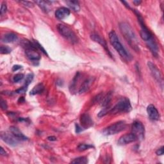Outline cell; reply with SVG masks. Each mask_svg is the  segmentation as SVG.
Instances as JSON below:
<instances>
[{
  "instance_id": "6da1fadb",
  "label": "cell",
  "mask_w": 164,
  "mask_h": 164,
  "mask_svg": "<svg viewBox=\"0 0 164 164\" xmlns=\"http://www.w3.org/2000/svg\"><path fill=\"white\" fill-rule=\"evenodd\" d=\"M119 29H120L121 33L126 40L128 44L135 51H139L140 49L138 39H137L134 30H133L131 26L128 23L122 22L119 24Z\"/></svg>"
},
{
  "instance_id": "7a4b0ae2",
  "label": "cell",
  "mask_w": 164,
  "mask_h": 164,
  "mask_svg": "<svg viewBox=\"0 0 164 164\" xmlns=\"http://www.w3.org/2000/svg\"><path fill=\"white\" fill-rule=\"evenodd\" d=\"M109 39L112 46L117 51L119 55L125 60L130 61L131 60V56L130 53L126 51L125 47L122 46V44L119 41L116 33L114 31H111L109 33Z\"/></svg>"
},
{
  "instance_id": "3957f363",
  "label": "cell",
  "mask_w": 164,
  "mask_h": 164,
  "mask_svg": "<svg viewBox=\"0 0 164 164\" xmlns=\"http://www.w3.org/2000/svg\"><path fill=\"white\" fill-rule=\"evenodd\" d=\"M131 110V105L130 100L126 97H123L112 108H108V114H117L119 113H128L130 112Z\"/></svg>"
},
{
  "instance_id": "277c9868",
  "label": "cell",
  "mask_w": 164,
  "mask_h": 164,
  "mask_svg": "<svg viewBox=\"0 0 164 164\" xmlns=\"http://www.w3.org/2000/svg\"><path fill=\"white\" fill-rule=\"evenodd\" d=\"M56 28L59 33L69 42L72 44H76L78 42L77 35L69 26L63 24H59Z\"/></svg>"
},
{
  "instance_id": "5b68a950",
  "label": "cell",
  "mask_w": 164,
  "mask_h": 164,
  "mask_svg": "<svg viewBox=\"0 0 164 164\" xmlns=\"http://www.w3.org/2000/svg\"><path fill=\"white\" fill-rule=\"evenodd\" d=\"M126 128V123L125 121H121L112 124L110 126L106 127L103 131V134L106 136L113 135L125 130Z\"/></svg>"
},
{
  "instance_id": "8992f818",
  "label": "cell",
  "mask_w": 164,
  "mask_h": 164,
  "mask_svg": "<svg viewBox=\"0 0 164 164\" xmlns=\"http://www.w3.org/2000/svg\"><path fill=\"white\" fill-rule=\"evenodd\" d=\"M131 133L136 136L137 140H142L144 138L145 135V128L143 124L139 121L133 122Z\"/></svg>"
},
{
  "instance_id": "52a82bcc",
  "label": "cell",
  "mask_w": 164,
  "mask_h": 164,
  "mask_svg": "<svg viewBox=\"0 0 164 164\" xmlns=\"http://www.w3.org/2000/svg\"><path fill=\"white\" fill-rule=\"evenodd\" d=\"M148 66L149 70H151V74L153 76V78L156 79L157 82L160 84L161 86L162 87L163 78H162V74H161L160 71L159 70V69H158V68L156 66V65L154 64L153 62H151L149 61L148 62Z\"/></svg>"
},
{
  "instance_id": "ba28073f",
  "label": "cell",
  "mask_w": 164,
  "mask_h": 164,
  "mask_svg": "<svg viewBox=\"0 0 164 164\" xmlns=\"http://www.w3.org/2000/svg\"><path fill=\"white\" fill-rule=\"evenodd\" d=\"M1 139L5 143L11 146H16L19 143V139L12 134L10 135L6 132H1Z\"/></svg>"
},
{
  "instance_id": "9c48e42d",
  "label": "cell",
  "mask_w": 164,
  "mask_h": 164,
  "mask_svg": "<svg viewBox=\"0 0 164 164\" xmlns=\"http://www.w3.org/2000/svg\"><path fill=\"white\" fill-rule=\"evenodd\" d=\"M136 140H137L136 136L133 134L132 133H130V134H127L121 136L119 138L117 144L120 145H124L134 142Z\"/></svg>"
},
{
  "instance_id": "30bf717a",
  "label": "cell",
  "mask_w": 164,
  "mask_h": 164,
  "mask_svg": "<svg viewBox=\"0 0 164 164\" xmlns=\"http://www.w3.org/2000/svg\"><path fill=\"white\" fill-rule=\"evenodd\" d=\"M91 39L93 41H94L95 42H97L99 44H100V45L103 47V48L105 50V51H106V53H108V54L110 56H112L111 53L109 51V49L108 47V46H107V44H106L105 40H104L103 38H101L99 35H97L96 33H92L91 35Z\"/></svg>"
},
{
  "instance_id": "8fae6325",
  "label": "cell",
  "mask_w": 164,
  "mask_h": 164,
  "mask_svg": "<svg viewBox=\"0 0 164 164\" xmlns=\"http://www.w3.org/2000/svg\"><path fill=\"white\" fill-rule=\"evenodd\" d=\"M147 112L148 116L153 121H158L160 118V116L157 108L153 105H149L147 107Z\"/></svg>"
},
{
  "instance_id": "7c38bea8",
  "label": "cell",
  "mask_w": 164,
  "mask_h": 164,
  "mask_svg": "<svg viewBox=\"0 0 164 164\" xmlns=\"http://www.w3.org/2000/svg\"><path fill=\"white\" fill-rule=\"evenodd\" d=\"M94 79L95 78L94 77H89L87 78L85 80H84L79 88L78 92L79 94H83V93H85L89 90L93 82H94Z\"/></svg>"
},
{
  "instance_id": "4fadbf2b",
  "label": "cell",
  "mask_w": 164,
  "mask_h": 164,
  "mask_svg": "<svg viewBox=\"0 0 164 164\" xmlns=\"http://www.w3.org/2000/svg\"><path fill=\"white\" fill-rule=\"evenodd\" d=\"M80 123L82 127L84 129H87V128H90L93 125V121L91 117L89 115L87 114H84L81 116Z\"/></svg>"
},
{
  "instance_id": "5bb4252c",
  "label": "cell",
  "mask_w": 164,
  "mask_h": 164,
  "mask_svg": "<svg viewBox=\"0 0 164 164\" xmlns=\"http://www.w3.org/2000/svg\"><path fill=\"white\" fill-rule=\"evenodd\" d=\"M70 15V10L69 8L65 7H60L55 12V17L58 19L62 20Z\"/></svg>"
},
{
  "instance_id": "9a60e30c",
  "label": "cell",
  "mask_w": 164,
  "mask_h": 164,
  "mask_svg": "<svg viewBox=\"0 0 164 164\" xmlns=\"http://www.w3.org/2000/svg\"><path fill=\"white\" fill-rule=\"evenodd\" d=\"M146 43H147V45L149 48L151 52L152 53V54L154 56H157L158 55L159 50H158V46L157 45L156 41H155V40L154 39V38L153 37L151 38L149 41L146 42Z\"/></svg>"
},
{
  "instance_id": "2e32d148",
  "label": "cell",
  "mask_w": 164,
  "mask_h": 164,
  "mask_svg": "<svg viewBox=\"0 0 164 164\" xmlns=\"http://www.w3.org/2000/svg\"><path fill=\"white\" fill-rule=\"evenodd\" d=\"M10 131L11 134L16 137L17 139H18L20 140H27L28 137H26L23 133H22L18 128L15 126L10 127Z\"/></svg>"
},
{
  "instance_id": "e0dca14e",
  "label": "cell",
  "mask_w": 164,
  "mask_h": 164,
  "mask_svg": "<svg viewBox=\"0 0 164 164\" xmlns=\"http://www.w3.org/2000/svg\"><path fill=\"white\" fill-rule=\"evenodd\" d=\"M17 35L14 33H7L3 35L1 41L4 43H12L17 41Z\"/></svg>"
},
{
  "instance_id": "ac0fdd59",
  "label": "cell",
  "mask_w": 164,
  "mask_h": 164,
  "mask_svg": "<svg viewBox=\"0 0 164 164\" xmlns=\"http://www.w3.org/2000/svg\"><path fill=\"white\" fill-rule=\"evenodd\" d=\"M50 1H36L35 3L37 4L38 6L46 13L50 11Z\"/></svg>"
},
{
  "instance_id": "d6986e66",
  "label": "cell",
  "mask_w": 164,
  "mask_h": 164,
  "mask_svg": "<svg viewBox=\"0 0 164 164\" xmlns=\"http://www.w3.org/2000/svg\"><path fill=\"white\" fill-rule=\"evenodd\" d=\"M44 91V86L43 85V83H39L32 88V90L30 91V94L32 96L39 94L42 93Z\"/></svg>"
},
{
  "instance_id": "ffe728a7",
  "label": "cell",
  "mask_w": 164,
  "mask_h": 164,
  "mask_svg": "<svg viewBox=\"0 0 164 164\" xmlns=\"http://www.w3.org/2000/svg\"><path fill=\"white\" fill-rule=\"evenodd\" d=\"M66 3L70 8V9L74 12H79L80 10V6L78 1H67Z\"/></svg>"
},
{
  "instance_id": "44dd1931",
  "label": "cell",
  "mask_w": 164,
  "mask_h": 164,
  "mask_svg": "<svg viewBox=\"0 0 164 164\" xmlns=\"http://www.w3.org/2000/svg\"><path fill=\"white\" fill-rule=\"evenodd\" d=\"M79 78H80V73H79V72H78L76 73V74L75 75V76L74 77L71 83H70L69 88H70V91L71 92H74V90H75V88H76V85H77V82L78 81V79H79Z\"/></svg>"
},
{
  "instance_id": "7402d4cb",
  "label": "cell",
  "mask_w": 164,
  "mask_h": 164,
  "mask_svg": "<svg viewBox=\"0 0 164 164\" xmlns=\"http://www.w3.org/2000/svg\"><path fill=\"white\" fill-rule=\"evenodd\" d=\"M111 97H112L111 93H108V94L106 96H103V98H102V99L101 100V102H102L101 105L103 106H104L105 108L107 107V106L110 103V100H111Z\"/></svg>"
},
{
  "instance_id": "603a6c76",
  "label": "cell",
  "mask_w": 164,
  "mask_h": 164,
  "mask_svg": "<svg viewBox=\"0 0 164 164\" xmlns=\"http://www.w3.org/2000/svg\"><path fill=\"white\" fill-rule=\"evenodd\" d=\"M71 163L76 164H86L88 163V158L85 157H80L74 159L71 161Z\"/></svg>"
},
{
  "instance_id": "cb8c5ba5",
  "label": "cell",
  "mask_w": 164,
  "mask_h": 164,
  "mask_svg": "<svg viewBox=\"0 0 164 164\" xmlns=\"http://www.w3.org/2000/svg\"><path fill=\"white\" fill-rule=\"evenodd\" d=\"M93 148V146L90 144H80L78 145L77 147V149L79 151H85L87 149H89Z\"/></svg>"
},
{
  "instance_id": "d4e9b609",
  "label": "cell",
  "mask_w": 164,
  "mask_h": 164,
  "mask_svg": "<svg viewBox=\"0 0 164 164\" xmlns=\"http://www.w3.org/2000/svg\"><path fill=\"white\" fill-rule=\"evenodd\" d=\"M33 42L34 43L35 47H37V49L38 50H40L41 51H42V53H44V54L45 55L48 56V55H47V53L46 51L45 50V49H44V48L42 47V46L41 45V44H40V43H39L37 41H33Z\"/></svg>"
},
{
  "instance_id": "484cf974",
  "label": "cell",
  "mask_w": 164,
  "mask_h": 164,
  "mask_svg": "<svg viewBox=\"0 0 164 164\" xmlns=\"http://www.w3.org/2000/svg\"><path fill=\"white\" fill-rule=\"evenodd\" d=\"M33 79V74L32 73H30L28 74L27 76L26 77L25 79V82H24V86L26 87H28V85L31 83V82H32Z\"/></svg>"
},
{
  "instance_id": "4316f807",
  "label": "cell",
  "mask_w": 164,
  "mask_h": 164,
  "mask_svg": "<svg viewBox=\"0 0 164 164\" xmlns=\"http://www.w3.org/2000/svg\"><path fill=\"white\" fill-rule=\"evenodd\" d=\"M12 51V49L6 46H1L0 47V53L1 54H8Z\"/></svg>"
},
{
  "instance_id": "83f0119b",
  "label": "cell",
  "mask_w": 164,
  "mask_h": 164,
  "mask_svg": "<svg viewBox=\"0 0 164 164\" xmlns=\"http://www.w3.org/2000/svg\"><path fill=\"white\" fill-rule=\"evenodd\" d=\"M24 77V76L23 74H21V73L17 74L14 76V78H13V81H14V82H15V83H19L21 80H23Z\"/></svg>"
},
{
  "instance_id": "f1b7e54d",
  "label": "cell",
  "mask_w": 164,
  "mask_h": 164,
  "mask_svg": "<svg viewBox=\"0 0 164 164\" xmlns=\"http://www.w3.org/2000/svg\"><path fill=\"white\" fill-rule=\"evenodd\" d=\"M7 10V7L6 3L5 2H3L1 3V8H0V14L1 15H3L4 14H5Z\"/></svg>"
},
{
  "instance_id": "f546056e",
  "label": "cell",
  "mask_w": 164,
  "mask_h": 164,
  "mask_svg": "<svg viewBox=\"0 0 164 164\" xmlns=\"http://www.w3.org/2000/svg\"><path fill=\"white\" fill-rule=\"evenodd\" d=\"M20 3L23 4L24 6L29 7V8H33L34 7V4L32 2H30V1H20Z\"/></svg>"
},
{
  "instance_id": "4dcf8cb0",
  "label": "cell",
  "mask_w": 164,
  "mask_h": 164,
  "mask_svg": "<svg viewBox=\"0 0 164 164\" xmlns=\"http://www.w3.org/2000/svg\"><path fill=\"white\" fill-rule=\"evenodd\" d=\"M27 88H28V87H26L24 85L21 88H19V89L16 90L15 92L17 93V94H23V93L26 92V91H27Z\"/></svg>"
},
{
  "instance_id": "1f68e13d",
  "label": "cell",
  "mask_w": 164,
  "mask_h": 164,
  "mask_svg": "<svg viewBox=\"0 0 164 164\" xmlns=\"http://www.w3.org/2000/svg\"><path fill=\"white\" fill-rule=\"evenodd\" d=\"M1 108L2 110H5L7 109V107H8V106H7V102L5 100H4L2 98L1 99Z\"/></svg>"
},
{
  "instance_id": "d6a6232c",
  "label": "cell",
  "mask_w": 164,
  "mask_h": 164,
  "mask_svg": "<svg viewBox=\"0 0 164 164\" xmlns=\"http://www.w3.org/2000/svg\"><path fill=\"white\" fill-rule=\"evenodd\" d=\"M163 153H164V151H163V146H162V147L160 148H159L157 151V154L158 155V156H161V155H163Z\"/></svg>"
},
{
  "instance_id": "836d02e7",
  "label": "cell",
  "mask_w": 164,
  "mask_h": 164,
  "mask_svg": "<svg viewBox=\"0 0 164 164\" xmlns=\"http://www.w3.org/2000/svg\"><path fill=\"white\" fill-rule=\"evenodd\" d=\"M75 126H76V132L77 134H79V133L82 131L83 130V128L82 126H79L78 124H76V125H75Z\"/></svg>"
},
{
  "instance_id": "e575fe53",
  "label": "cell",
  "mask_w": 164,
  "mask_h": 164,
  "mask_svg": "<svg viewBox=\"0 0 164 164\" xmlns=\"http://www.w3.org/2000/svg\"><path fill=\"white\" fill-rule=\"evenodd\" d=\"M22 68V66L19 65H14L12 67V70L13 71H17V70H19L20 69Z\"/></svg>"
},
{
  "instance_id": "d590c367",
  "label": "cell",
  "mask_w": 164,
  "mask_h": 164,
  "mask_svg": "<svg viewBox=\"0 0 164 164\" xmlns=\"http://www.w3.org/2000/svg\"><path fill=\"white\" fill-rule=\"evenodd\" d=\"M0 154H1V155H2V156H5V155H7V152L3 149L2 147L0 148Z\"/></svg>"
},
{
  "instance_id": "8d00e7d4",
  "label": "cell",
  "mask_w": 164,
  "mask_h": 164,
  "mask_svg": "<svg viewBox=\"0 0 164 164\" xmlns=\"http://www.w3.org/2000/svg\"><path fill=\"white\" fill-rule=\"evenodd\" d=\"M47 140H50V141H55V140H56V138L55 137H53V136L48 137H47Z\"/></svg>"
},
{
  "instance_id": "74e56055",
  "label": "cell",
  "mask_w": 164,
  "mask_h": 164,
  "mask_svg": "<svg viewBox=\"0 0 164 164\" xmlns=\"http://www.w3.org/2000/svg\"><path fill=\"white\" fill-rule=\"evenodd\" d=\"M141 3H142V1H139V0H135V1H134V3L135 5H139Z\"/></svg>"
},
{
  "instance_id": "f35d334b",
  "label": "cell",
  "mask_w": 164,
  "mask_h": 164,
  "mask_svg": "<svg viewBox=\"0 0 164 164\" xmlns=\"http://www.w3.org/2000/svg\"><path fill=\"white\" fill-rule=\"evenodd\" d=\"M121 3H122L123 4H125V6H126L128 8H130V6H129V4H128L127 2H126V1H121Z\"/></svg>"
}]
</instances>
